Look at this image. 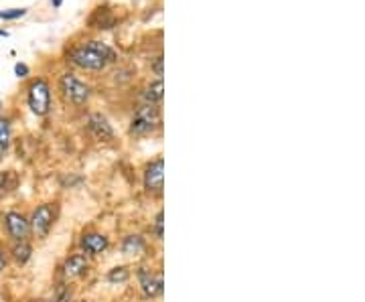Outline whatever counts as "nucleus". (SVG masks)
<instances>
[{
	"label": "nucleus",
	"mask_w": 365,
	"mask_h": 302,
	"mask_svg": "<svg viewBox=\"0 0 365 302\" xmlns=\"http://www.w3.org/2000/svg\"><path fill=\"white\" fill-rule=\"evenodd\" d=\"M69 61L86 71H102L108 63L116 61V53L102 41H88L69 53Z\"/></svg>",
	"instance_id": "obj_1"
},
{
	"label": "nucleus",
	"mask_w": 365,
	"mask_h": 302,
	"mask_svg": "<svg viewBox=\"0 0 365 302\" xmlns=\"http://www.w3.org/2000/svg\"><path fill=\"white\" fill-rule=\"evenodd\" d=\"M161 126V110L152 104H142L134 110V116L130 120V134L146 137L152 134Z\"/></svg>",
	"instance_id": "obj_2"
},
{
	"label": "nucleus",
	"mask_w": 365,
	"mask_h": 302,
	"mask_svg": "<svg viewBox=\"0 0 365 302\" xmlns=\"http://www.w3.org/2000/svg\"><path fill=\"white\" fill-rule=\"evenodd\" d=\"M27 104H29L30 112L39 118H43L51 110V86L43 77L33 79L27 88Z\"/></svg>",
	"instance_id": "obj_3"
},
{
	"label": "nucleus",
	"mask_w": 365,
	"mask_h": 302,
	"mask_svg": "<svg viewBox=\"0 0 365 302\" xmlns=\"http://www.w3.org/2000/svg\"><path fill=\"white\" fill-rule=\"evenodd\" d=\"M59 90L63 98L74 104V106H83L91 95V88L74 74H63L59 79Z\"/></svg>",
	"instance_id": "obj_4"
},
{
	"label": "nucleus",
	"mask_w": 365,
	"mask_h": 302,
	"mask_svg": "<svg viewBox=\"0 0 365 302\" xmlns=\"http://www.w3.org/2000/svg\"><path fill=\"white\" fill-rule=\"evenodd\" d=\"M57 219V205L55 203H43L39 205L35 211L30 213L29 226H30V233H35L39 240H45L51 231V227L55 223Z\"/></svg>",
	"instance_id": "obj_5"
},
{
	"label": "nucleus",
	"mask_w": 365,
	"mask_h": 302,
	"mask_svg": "<svg viewBox=\"0 0 365 302\" xmlns=\"http://www.w3.org/2000/svg\"><path fill=\"white\" fill-rule=\"evenodd\" d=\"M144 191L151 197H161L165 189V161L163 156L154 158L144 168Z\"/></svg>",
	"instance_id": "obj_6"
},
{
	"label": "nucleus",
	"mask_w": 365,
	"mask_h": 302,
	"mask_svg": "<svg viewBox=\"0 0 365 302\" xmlns=\"http://www.w3.org/2000/svg\"><path fill=\"white\" fill-rule=\"evenodd\" d=\"M2 221H4V229H6V233H8V238H11L13 242H27V240H29V236H30L29 219H27L23 213H18V211L4 213Z\"/></svg>",
	"instance_id": "obj_7"
},
{
	"label": "nucleus",
	"mask_w": 365,
	"mask_h": 302,
	"mask_svg": "<svg viewBox=\"0 0 365 302\" xmlns=\"http://www.w3.org/2000/svg\"><path fill=\"white\" fill-rule=\"evenodd\" d=\"M137 276L140 290L146 298H156L163 294V274H154L149 268H138Z\"/></svg>",
	"instance_id": "obj_8"
},
{
	"label": "nucleus",
	"mask_w": 365,
	"mask_h": 302,
	"mask_svg": "<svg viewBox=\"0 0 365 302\" xmlns=\"http://www.w3.org/2000/svg\"><path fill=\"white\" fill-rule=\"evenodd\" d=\"M79 248H81V254H86V256H100V254H104L108 248H110V240H108L104 233L88 231V233L81 236Z\"/></svg>",
	"instance_id": "obj_9"
},
{
	"label": "nucleus",
	"mask_w": 365,
	"mask_h": 302,
	"mask_svg": "<svg viewBox=\"0 0 365 302\" xmlns=\"http://www.w3.org/2000/svg\"><path fill=\"white\" fill-rule=\"evenodd\" d=\"M88 268H90L88 256L86 254H74L61 264V276H63V280H76L88 272Z\"/></svg>",
	"instance_id": "obj_10"
},
{
	"label": "nucleus",
	"mask_w": 365,
	"mask_h": 302,
	"mask_svg": "<svg viewBox=\"0 0 365 302\" xmlns=\"http://www.w3.org/2000/svg\"><path fill=\"white\" fill-rule=\"evenodd\" d=\"M88 130L98 140H112L114 138V128L104 114H91L88 118Z\"/></svg>",
	"instance_id": "obj_11"
},
{
	"label": "nucleus",
	"mask_w": 365,
	"mask_h": 302,
	"mask_svg": "<svg viewBox=\"0 0 365 302\" xmlns=\"http://www.w3.org/2000/svg\"><path fill=\"white\" fill-rule=\"evenodd\" d=\"M120 250L124 256H142L146 250V242L140 236H126L120 243Z\"/></svg>",
	"instance_id": "obj_12"
},
{
	"label": "nucleus",
	"mask_w": 365,
	"mask_h": 302,
	"mask_svg": "<svg viewBox=\"0 0 365 302\" xmlns=\"http://www.w3.org/2000/svg\"><path fill=\"white\" fill-rule=\"evenodd\" d=\"M163 95H165V86H163V79H156L152 81L151 86H146V90L142 93L144 98V104H152V106H158L163 102Z\"/></svg>",
	"instance_id": "obj_13"
},
{
	"label": "nucleus",
	"mask_w": 365,
	"mask_h": 302,
	"mask_svg": "<svg viewBox=\"0 0 365 302\" xmlns=\"http://www.w3.org/2000/svg\"><path fill=\"white\" fill-rule=\"evenodd\" d=\"M13 142V126L8 118H0V156H4Z\"/></svg>",
	"instance_id": "obj_14"
},
{
	"label": "nucleus",
	"mask_w": 365,
	"mask_h": 302,
	"mask_svg": "<svg viewBox=\"0 0 365 302\" xmlns=\"http://www.w3.org/2000/svg\"><path fill=\"white\" fill-rule=\"evenodd\" d=\"M11 256L15 260L18 266H25L33 256V248L29 242H15L13 250H11Z\"/></svg>",
	"instance_id": "obj_15"
},
{
	"label": "nucleus",
	"mask_w": 365,
	"mask_h": 302,
	"mask_svg": "<svg viewBox=\"0 0 365 302\" xmlns=\"http://www.w3.org/2000/svg\"><path fill=\"white\" fill-rule=\"evenodd\" d=\"M18 185V177L13 170H0V199L6 197L11 191H15Z\"/></svg>",
	"instance_id": "obj_16"
},
{
	"label": "nucleus",
	"mask_w": 365,
	"mask_h": 302,
	"mask_svg": "<svg viewBox=\"0 0 365 302\" xmlns=\"http://www.w3.org/2000/svg\"><path fill=\"white\" fill-rule=\"evenodd\" d=\"M130 280V270L126 266H116L108 272V282L110 284H124Z\"/></svg>",
	"instance_id": "obj_17"
},
{
	"label": "nucleus",
	"mask_w": 365,
	"mask_h": 302,
	"mask_svg": "<svg viewBox=\"0 0 365 302\" xmlns=\"http://www.w3.org/2000/svg\"><path fill=\"white\" fill-rule=\"evenodd\" d=\"M74 301V290L67 286V284H59L55 288L53 296L49 298V302H71Z\"/></svg>",
	"instance_id": "obj_18"
},
{
	"label": "nucleus",
	"mask_w": 365,
	"mask_h": 302,
	"mask_svg": "<svg viewBox=\"0 0 365 302\" xmlns=\"http://www.w3.org/2000/svg\"><path fill=\"white\" fill-rule=\"evenodd\" d=\"M27 15V8H8V11H0V18L4 21H15L21 16Z\"/></svg>",
	"instance_id": "obj_19"
},
{
	"label": "nucleus",
	"mask_w": 365,
	"mask_h": 302,
	"mask_svg": "<svg viewBox=\"0 0 365 302\" xmlns=\"http://www.w3.org/2000/svg\"><path fill=\"white\" fill-rule=\"evenodd\" d=\"M163 226H165V213L158 211L156 213V217H154V231H156V238H158V240H163V236H165Z\"/></svg>",
	"instance_id": "obj_20"
},
{
	"label": "nucleus",
	"mask_w": 365,
	"mask_h": 302,
	"mask_svg": "<svg viewBox=\"0 0 365 302\" xmlns=\"http://www.w3.org/2000/svg\"><path fill=\"white\" fill-rule=\"evenodd\" d=\"M163 55H158V57H156V59H154V65H152V67H154V74H156V76H158V79H161V77H163Z\"/></svg>",
	"instance_id": "obj_21"
},
{
	"label": "nucleus",
	"mask_w": 365,
	"mask_h": 302,
	"mask_svg": "<svg viewBox=\"0 0 365 302\" xmlns=\"http://www.w3.org/2000/svg\"><path fill=\"white\" fill-rule=\"evenodd\" d=\"M15 74L18 77H27L29 76V67L25 63H16L15 65Z\"/></svg>",
	"instance_id": "obj_22"
},
{
	"label": "nucleus",
	"mask_w": 365,
	"mask_h": 302,
	"mask_svg": "<svg viewBox=\"0 0 365 302\" xmlns=\"http://www.w3.org/2000/svg\"><path fill=\"white\" fill-rule=\"evenodd\" d=\"M4 268H6V256H4V254L0 252V272H2Z\"/></svg>",
	"instance_id": "obj_23"
},
{
	"label": "nucleus",
	"mask_w": 365,
	"mask_h": 302,
	"mask_svg": "<svg viewBox=\"0 0 365 302\" xmlns=\"http://www.w3.org/2000/svg\"><path fill=\"white\" fill-rule=\"evenodd\" d=\"M51 2H53L55 6H61V2H63V0H51Z\"/></svg>",
	"instance_id": "obj_24"
},
{
	"label": "nucleus",
	"mask_w": 365,
	"mask_h": 302,
	"mask_svg": "<svg viewBox=\"0 0 365 302\" xmlns=\"http://www.w3.org/2000/svg\"><path fill=\"white\" fill-rule=\"evenodd\" d=\"M0 37H8V33L6 30H0Z\"/></svg>",
	"instance_id": "obj_25"
}]
</instances>
